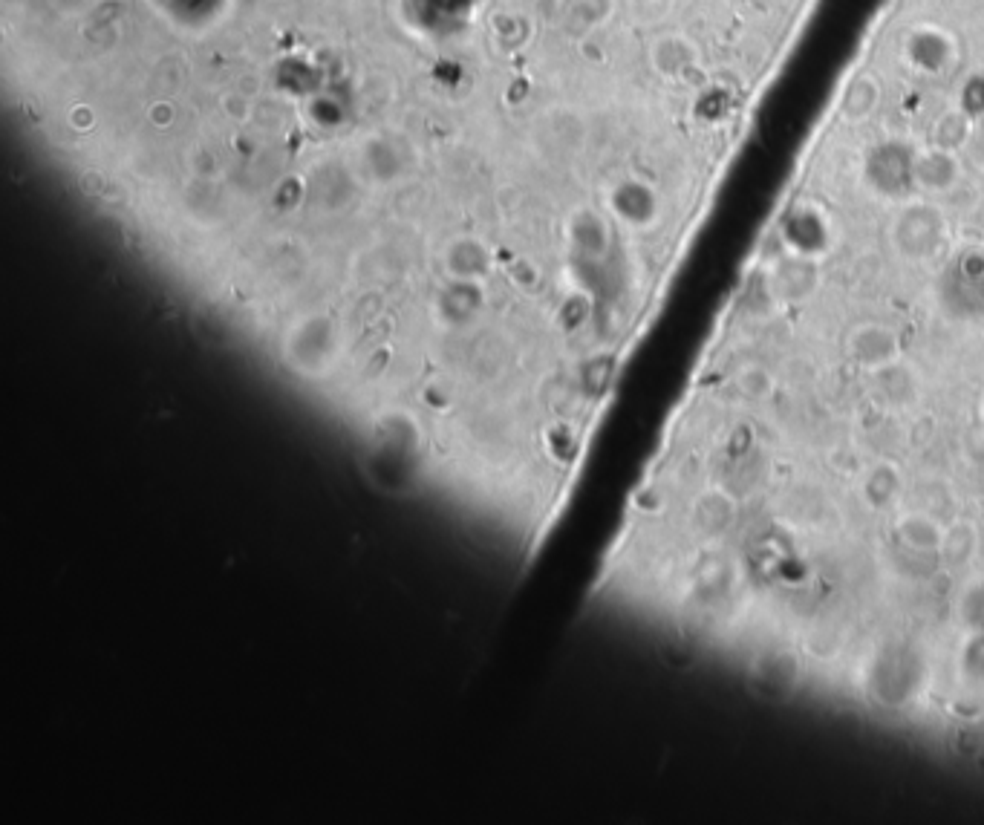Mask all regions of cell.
<instances>
[{
	"label": "cell",
	"instance_id": "6da1fadb",
	"mask_svg": "<svg viewBox=\"0 0 984 825\" xmlns=\"http://www.w3.org/2000/svg\"><path fill=\"white\" fill-rule=\"evenodd\" d=\"M875 104H878V84H875V78L860 75L858 81L846 90V96H843L840 116L846 122H860V119H866L875 110Z\"/></svg>",
	"mask_w": 984,
	"mask_h": 825
}]
</instances>
